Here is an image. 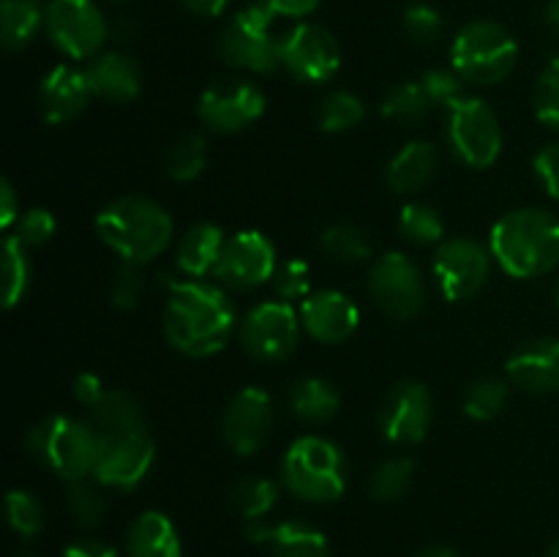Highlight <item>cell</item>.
<instances>
[{"label": "cell", "instance_id": "obj_7", "mask_svg": "<svg viewBox=\"0 0 559 557\" xmlns=\"http://www.w3.org/2000/svg\"><path fill=\"white\" fill-rule=\"evenodd\" d=\"M519 44L500 22L478 20L459 31L451 47L453 69L473 85H497L516 69Z\"/></svg>", "mask_w": 559, "mask_h": 557}, {"label": "cell", "instance_id": "obj_43", "mask_svg": "<svg viewBox=\"0 0 559 557\" xmlns=\"http://www.w3.org/2000/svg\"><path fill=\"white\" fill-rule=\"evenodd\" d=\"M273 282L282 300H306L311 295V268L304 260H287L276 268Z\"/></svg>", "mask_w": 559, "mask_h": 557}, {"label": "cell", "instance_id": "obj_10", "mask_svg": "<svg viewBox=\"0 0 559 557\" xmlns=\"http://www.w3.org/2000/svg\"><path fill=\"white\" fill-rule=\"evenodd\" d=\"M448 140H451L453 153L467 167H491L502 151V131L495 109L480 98L464 96L462 102L451 107Z\"/></svg>", "mask_w": 559, "mask_h": 557}, {"label": "cell", "instance_id": "obj_30", "mask_svg": "<svg viewBox=\"0 0 559 557\" xmlns=\"http://www.w3.org/2000/svg\"><path fill=\"white\" fill-rule=\"evenodd\" d=\"M207 164V140L202 134H183L175 140V145L167 151L164 167L173 180H194L200 178Z\"/></svg>", "mask_w": 559, "mask_h": 557}, {"label": "cell", "instance_id": "obj_22", "mask_svg": "<svg viewBox=\"0 0 559 557\" xmlns=\"http://www.w3.org/2000/svg\"><path fill=\"white\" fill-rule=\"evenodd\" d=\"M85 76L91 82L93 96L112 104H129L140 96L142 74L134 58L123 52H98L87 60Z\"/></svg>", "mask_w": 559, "mask_h": 557}, {"label": "cell", "instance_id": "obj_53", "mask_svg": "<svg viewBox=\"0 0 559 557\" xmlns=\"http://www.w3.org/2000/svg\"><path fill=\"white\" fill-rule=\"evenodd\" d=\"M418 557H459V555L453 549H448V546H435V549L420 552Z\"/></svg>", "mask_w": 559, "mask_h": 557}, {"label": "cell", "instance_id": "obj_23", "mask_svg": "<svg viewBox=\"0 0 559 557\" xmlns=\"http://www.w3.org/2000/svg\"><path fill=\"white\" fill-rule=\"evenodd\" d=\"M224 244V229L213 222H200L180 238L175 260H178L180 273L189 278H202L207 273L216 271L218 257H222Z\"/></svg>", "mask_w": 559, "mask_h": 557}, {"label": "cell", "instance_id": "obj_39", "mask_svg": "<svg viewBox=\"0 0 559 557\" xmlns=\"http://www.w3.org/2000/svg\"><path fill=\"white\" fill-rule=\"evenodd\" d=\"M5 508H9L11 528H14V533H20L22 538H33V535L41 533L44 508L36 495H31V491L25 489H11L9 497H5Z\"/></svg>", "mask_w": 559, "mask_h": 557}, {"label": "cell", "instance_id": "obj_50", "mask_svg": "<svg viewBox=\"0 0 559 557\" xmlns=\"http://www.w3.org/2000/svg\"><path fill=\"white\" fill-rule=\"evenodd\" d=\"M63 557H118V552L112 546L102 544V541H74L63 552Z\"/></svg>", "mask_w": 559, "mask_h": 557}, {"label": "cell", "instance_id": "obj_41", "mask_svg": "<svg viewBox=\"0 0 559 557\" xmlns=\"http://www.w3.org/2000/svg\"><path fill=\"white\" fill-rule=\"evenodd\" d=\"M535 112L540 123L559 129V58L546 66L535 85Z\"/></svg>", "mask_w": 559, "mask_h": 557}, {"label": "cell", "instance_id": "obj_47", "mask_svg": "<svg viewBox=\"0 0 559 557\" xmlns=\"http://www.w3.org/2000/svg\"><path fill=\"white\" fill-rule=\"evenodd\" d=\"M104 396H107V388H104L102 377L85 371V375H80L74 380V399L82 404V407L93 410Z\"/></svg>", "mask_w": 559, "mask_h": 557}, {"label": "cell", "instance_id": "obj_40", "mask_svg": "<svg viewBox=\"0 0 559 557\" xmlns=\"http://www.w3.org/2000/svg\"><path fill=\"white\" fill-rule=\"evenodd\" d=\"M420 85H424L426 96H429L431 104H442V107H448V109L467 96V93H464V80L456 69L426 71L424 80H420Z\"/></svg>", "mask_w": 559, "mask_h": 557}, {"label": "cell", "instance_id": "obj_21", "mask_svg": "<svg viewBox=\"0 0 559 557\" xmlns=\"http://www.w3.org/2000/svg\"><path fill=\"white\" fill-rule=\"evenodd\" d=\"M508 380L527 393L559 391V339H533L508 358Z\"/></svg>", "mask_w": 559, "mask_h": 557}, {"label": "cell", "instance_id": "obj_15", "mask_svg": "<svg viewBox=\"0 0 559 557\" xmlns=\"http://www.w3.org/2000/svg\"><path fill=\"white\" fill-rule=\"evenodd\" d=\"M491 257L478 240L451 238L437 246L435 276L448 300H467L486 284Z\"/></svg>", "mask_w": 559, "mask_h": 557}, {"label": "cell", "instance_id": "obj_4", "mask_svg": "<svg viewBox=\"0 0 559 557\" xmlns=\"http://www.w3.org/2000/svg\"><path fill=\"white\" fill-rule=\"evenodd\" d=\"M489 249L513 278L544 276L559 265V218L540 208L511 211L491 229Z\"/></svg>", "mask_w": 559, "mask_h": 557}, {"label": "cell", "instance_id": "obj_6", "mask_svg": "<svg viewBox=\"0 0 559 557\" xmlns=\"http://www.w3.org/2000/svg\"><path fill=\"white\" fill-rule=\"evenodd\" d=\"M284 486L309 502H333L347 486V462L338 446L325 437H300L289 446L282 464Z\"/></svg>", "mask_w": 559, "mask_h": 557}, {"label": "cell", "instance_id": "obj_9", "mask_svg": "<svg viewBox=\"0 0 559 557\" xmlns=\"http://www.w3.org/2000/svg\"><path fill=\"white\" fill-rule=\"evenodd\" d=\"M44 27L55 47L74 60L96 58L107 42V20L93 0H49Z\"/></svg>", "mask_w": 559, "mask_h": 557}, {"label": "cell", "instance_id": "obj_28", "mask_svg": "<svg viewBox=\"0 0 559 557\" xmlns=\"http://www.w3.org/2000/svg\"><path fill=\"white\" fill-rule=\"evenodd\" d=\"M267 544L276 557H328V538L304 522H284L273 528Z\"/></svg>", "mask_w": 559, "mask_h": 557}, {"label": "cell", "instance_id": "obj_20", "mask_svg": "<svg viewBox=\"0 0 559 557\" xmlns=\"http://www.w3.org/2000/svg\"><path fill=\"white\" fill-rule=\"evenodd\" d=\"M91 98L93 91L85 69H74V66H55L41 80V91H38L44 120L52 126L69 123L76 115L85 112Z\"/></svg>", "mask_w": 559, "mask_h": 557}, {"label": "cell", "instance_id": "obj_44", "mask_svg": "<svg viewBox=\"0 0 559 557\" xmlns=\"http://www.w3.org/2000/svg\"><path fill=\"white\" fill-rule=\"evenodd\" d=\"M55 229H58V224H55V216L47 208H31L16 222V238L25 246H44L52 238Z\"/></svg>", "mask_w": 559, "mask_h": 557}, {"label": "cell", "instance_id": "obj_12", "mask_svg": "<svg viewBox=\"0 0 559 557\" xmlns=\"http://www.w3.org/2000/svg\"><path fill=\"white\" fill-rule=\"evenodd\" d=\"M282 66L300 82L320 85L336 76L342 47L328 27L300 22L282 36Z\"/></svg>", "mask_w": 559, "mask_h": 557}, {"label": "cell", "instance_id": "obj_33", "mask_svg": "<svg viewBox=\"0 0 559 557\" xmlns=\"http://www.w3.org/2000/svg\"><path fill=\"white\" fill-rule=\"evenodd\" d=\"M233 500L235 511L246 519H262L278 500V486L271 478H240L233 486Z\"/></svg>", "mask_w": 559, "mask_h": 557}, {"label": "cell", "instance_id": "obj_17", "mask_svg": "<svg viewBox=\"0 0 559 557\" xmlns=\"http://www.w3.org/2000/svg\"><path fill=\"white\" fill-rule=\"evenodd\" d=\"M273 429V402L262 388L235 393L222 418V437L235 453L251 457L265 446Z\"/></svg>", "mask_w": 559, "mask_h": 557}, {"label": "cell", "instance_id": "obj_5", "mask_svg": "<svg viewBox=\"0 0 559 557\" xmlns=\"http://www.w3.org/2000/svg\"><path fill=\"white\" fill-rule=\"evenodd\" d=\"M31 457L63 481L93 475L96 464V431L85 420L69 415H49L38 420L25 437Z\"/></svg>", "mask_w": 559, "mask_h": 557}, {"label": "cell", "instance_id": "obj_38", "mask_svg": "<svg viewBox=\"0 0 559 557\" xmlns=\"http://www.w3.org/2000/svg\"><path fill=\"white\" fill-rule=\"evenodd\" d=\"M415 475V464L413 459L407 457H391L374 470L371 475V495L377 500H399L404 491L409 489Z\"/></svg>", "mask_w": 559, "mask_h": 557}, {"label": "cell", "instance_id": "obj_51", "mask_svg": "<svg viewBox=\"0 0 559 557\" xmlns=\"http://www.w3.org/2000/svg\"><path fill=\"white\" fill-rule=\"evenodd\" d=\"M229 0H180V5L191 11L197 16H218L227 9Z\"/></svg>", "mask_w": 559, "mask_h": 557}, {"label": "cell", "instance_id": "obj_46", "mask_svg": "<svg viewBox=\"0 0 559 557\" xmlns=\"http://www.w3.org/2000/svg\"><path fill=\"white\" fill-rule=\"evenodd\" d=\"M533 167H535V175H538L540 186L546 189V194L559 200V142L557 145L544 147V151L535 156Z\"/></svg>", "mask_w": 559, "mask_h": 557}, {"label": "cell", "instance_id": "obj_3", "mask_svg": "<svg viewBox=\"0 0 559 557\" xmlns=\"http://www.w3.org/2000/svg\"><path fill=\"white\" fill-rule=\"evenodd\" d=\"M96 233L126 265H145L173 244V216L147 197H118L98 213Z\"/></svg>", "mask_w": 559, "mask_h": 557}, {"label": "cell", "instance_id": "obj_52", "mask_svg": "<svg viewBox=\"0 0 559 557\" xmlns=\"http://www.w3.org/2000/svg\"><path fill=\"white\" fill-rule=\"evenodd\" d=\"M544 16H546V25H549V31L559 38V0H546Z\"/></svg>", "mask_w": 559, "mask_h": 557}, {"label": "cell", "instance_id": "obj_25", "mask_svg": "<svg viewBox=\"0 0 559 557\" xmlns=\"http://www.w3.org/2000/svg\"><path fill=\"white\" fill-rule=\"evenodd\" d=\"M126 549L129 557H180L178 530L162 511H145L129 528Z\"/></svg>", "mask_w": 559, "mask_h": 557}, {"label": "cell", "instance_id": "obj_29", "mask_svg": "<svg viewBox=\"0 0 559 557\" xmlns=\"http://www.w3.org/2000/svg\"><path fill=\"white\" fill-rule=\"evenodd\" d=\"M27 246L22 244L16 235H5L3 240V262H0V273H3V306L14 309L25 295L27 284H31V260H27Z\"/></svg>", "mask_w": 559, "mask_h": 557}, {"label": "cell", "instance_id": "obj_11", "mask_svg": "<svg viewBox=\"0 0 559 557\" xmlns=\"http://www.w3.org/2000/svg\"><path fill=\"white\" fill-rule=\"evenodd\" d=\"M300 315L287 300H267L254 306L240 322V344L246 353L265 364L289 358L298 347Z\"/></svg>", "mask_w": 559, "mask_h": 557}, {"label": "cell", "instance_id": "obj_45", "mask_svg": "<svg viewBox=\"0 0 559 557\" xmlns=\"http://www.w3.org/2000/svg\"><path fill=\"white\" fill-rule=\"evenodd\" d=\"M142 295V278L136 273V265H123L118 271V276L112 278V287H109V300H112L115 309H134L140 304Z\"/></svg>", "mask_w": 559, "mask_h": 557}, {"label": "cell", "instance_id": "obj_31", "mask_svg": "<svg viewBox=\"0 0 559 557\" xmlns=\"http://www.w3.org/2000/svg\"><path fill=\"white\" fill-rule=\"evenodd\" d=\"M366 118V107L355 93L349 91H333L322 98L320 109H317V123L328 134H338V131L355 129L360 120Z\"/></svg>", "mask_w": 559, "mask_h": 557}, {"label": "cell", "instance_id": "obj_48", "mask_svg": "<svg viewBox=\"0 0 559 557\" xmlns=\"http://www.w3.org/2000/svg\"><path fill=\"white\" fill-rule=\"evenodd\" d=\"M20 222V211H16V191L11 180H0V227L9 229L11 224Z\"/></svg>", "mask_w": 559, "mask_h": 557}, {"label": "cell", "instance_id": "obj_36", "mask_svg": "<svg viewBox=\"0 0 559 557\" xmlns=\"http://www.w3.org/2000/svg\"><path fill=\"white\" fill-rule=\"evenodd\" d=\"M66 506L69 513L82 524V528H96L107 513V500L102 495V484L80 478L69 481V495H66Z\"/></svg>", "mask_w": 559, "mask_h": 557}, {"label": "cell", "instance_id": "obj_18", "mask_svg": "<svg viewBox=\"0 0 559 557\" xmlns=\"http://www.w3.org/2000/svg\"><path fill=\"white\" fill-rule=\"evenodd\" d=\"M431 426V393L424 382L404 380L388 393L380 407V429L388 442L413 446Z\"/></svg>", "mask_w": 559, "mask_h": 557}, {"label": "cell", "instance_id": "obj_57", "mask_svg": "<svg viewBox=\"0 0 559 557\" xmlns=\"http://www.w3.org/2000/svg\"><path fill=\"white\" fill-rule=\"evenodd\" d=\"M557 304H559V284H557Z\"/></svg>", "mask_w": 559, "mask_h": 557}, {"label": "cell", "instance_id": "obj_37", "mask_svg": "<svg viewBox=\"0 0 559 557\" xmlns=\"http://www.w3.org/2000/svg\"><path fill=\"white\" fill-rule=\"evenodd\" d=\"M506 402V382L495 380V377H484V380H475L464 393V413L473 420H491L502 413Z\"/></svg>", "mask_w": 559, "mask_h": 557}, {"label": "cell", "instance_id": "obj_26", "mask_svg": "<svg viewBox=\"0 0 559 557\" xmlns=\"http://www.w3.org/2000/svg\"><path fill=\"white\" fill-rule=\"evenodd\" d=\"M289 407L306 424H325L342 407L336 386L322 377H304L289 391Z\"/></svg>", "mask_w": 559, "mask_h": 557}, {"label": "cell", "instance_id": "obj_34", "mask_svg": "<svg viewBox=\"0 0 559 557\" xmlns=\"http://www.w3.org/2000/svg\"><path fill=\"white\" fill-rule=\"evenodd\" d=\"M431 107L435 104L429 102L420 82H402V85L388 93L385 104H382V115L393 120H402V123H420L429 115Z\"/></svg>", "mask_w": 559, "mask_h": 557}, {"label": "cell", "instance_id": "obj_35", "mask_svg": "<svg viewBox=\"0 0 559 557\" xmlns=\"http://www.w3.org/2000/svg\"><path fill=\"white\" fill-rule=\"evenodd\" d=\"M320 246L325 254L338 262H360L371 254V240L355 224H336L320 235Z\"/></svg>", "mask_w": 559, "mask_h": 557}, {"label": "cell", "instance_id": "obj_42", "mask_svg": "<svg viewBox=\"0 0 559 557\" xmlns=\"http://www.w3.org/2000/svg\"><path fill=\"white\" fill-rule=\"evenodd\" d=\"M404 31L415 44H435L442 36V14L429 3L409 5L404 14Z\"/></svg>", "mask_w": 559, "mask_h": 557}, {"label": "cell", "instance_id": "obj_49", "mask_svg": "<svg viewBox=\"0 0 559 557\" xmlns=\"http://www.w3.org/2000/svg\"><path fill=\"white\" fill-rule=\"evenodd\" d=\"M276 16H306L320 5V0H265Z\"/></svg>", "mask_w": 559, "mask_h": 557}, {"label": "cell", "instance_id": "obj_8", "mask_svg": "<svg viewBox=\"0 0 559 557\" xmlns=\"http://www.w3.org/2000/svg\"><path fill=\"white\" fill-rule=\"evenodd\" d=\"M273 16L265 3H251L227 22L218 52L233 69L271 74L282 66V36L273 31Z\"/></svg>", "mask_w": 559, "mask_h": 557}, {"label": "cell", "instance_id": "obj_2", "mask_svg": "<svg viewBox=\"0 0 559 557\" xmlns=\"http://www.w3.org/2000/svg\"><path fill=\"white\" fill-rule=\"evenodd\" d=\"M235 331V306L222 287L189 278L169 287L164 336L189 358H207L227 347Z\"/></svg>", "mask_w": 559, "mask_h": 557}, {"label": "cell", "instance_id": "obj_24", "mask_svg": "<svg viewBox=\"0 0 559 557\" xmlns=\"http://www.w3.org/2000/svg\"><path fill=\"white\" fill-rule=\"evenodd\" d=\"M437 169V151L431 142L415 140L407 142L396 156L391 158L385 169V180L396 194H413L424 189Z\"/></svg>", "mask_w": 559, "mask_h": 557}, {"label": "cell", "instance_id": "obj_54", "mask_svg": "<svg viewBox=\"0 0 559 557\" xmlns=\"http://www.w3.org/2000/svg\"><path fill=\"white\" fill-rule=\"evenodd\" d=\"M546 557H559V541H557L555 546H551V549H549V555H546Z\"/></svg>", "mask_w": 559, "mask_h": 557}, {"label": "cell", "instance_id": "obj_32", "mask_svg": "<svg viewBox=\"0 0 559 557\" xmlns=\"http://www.w3.org/2000/svg\"><path fill=\"white\" fill-rule=\"evenodd\" d=\"M399 233L409 244L431 246L442 244L445 224H442V216L437 213V208L426 205V202H409V205H404L402 216H399Z\"/></svg>", "mask_w": 559, "mask_h": 557}, {"label": "cell", "instance_id": "obj_14", "mask_svg": "<svg viewBox=\"0 0 559 557\" xmlns=\"http://www.w3.org/2000/svg\"><path fill=\"white\" fill-rule=\"evenodd\" d=\"M276 246L257 229H243L227 238L213 276L233 289H254L276 276Z\"/></svg>", "mask_w": 559, "mask_h": 557}, {"label": "cell", "instance_id": "obj_56", "mask_svg": "<svg viewBox=\"0 0 559 557\" xmlns=\"http://www.w3.org/2000/svg\"><path fill=\"white\" fill-rule=\"evenodd\" d=\"M109 3H126V0H109Z\"/></svg>", "mask_w": 559, "mask_h": 557}, {"label": "cell", "instance_id": "obj_55", "mask_svg": "<svg viewBox=\"0 0 559 557\" xmlns=\"http://www.w3.org/2000/svg\"><path fill=\"white\" fill-rule=\"evenodd\" d=\"M16 557H38V555H33V552H31V549H22V552H20V555H16Z\"/></svg>", "mask_w": 559, "mask_h": 557}, {"label": "cell", "instance_id": "obj_1", "mask_svg": "<svg viewBox=\"0 0 559 557\" xmlns=\"http://www.w3.org/2000/svg\"><path fill=\"white\" fill-rule=\"evenodd\" d=\"M91 426L96 431L93 478L109 489H134L156 459L142 404L129 391H107L91 410Z\"/></svg>", "mask_w": 559, "mask_h": 557}, {"label": "cell", "instance_id": "obj_27", "mask_svg": "<svg viewBox=\"0 0 559 557\" xmlns=\"http://www.w3.org/2000/svg\"><path fill=\"white\" fill-rule=\"evenodd\" d=\"M44 16H47V9H44L41 0H3V5H0L3 47L9 52L25 49L36 38V33L41 31Z\"/></svg>", "mask_w": 559, "mask_h": 557}, {"label": "cell", "instance_id": "obj_19", "mask_svg": "<svg viewBox=\"0 0 559 557\" xmlns=\"http://www.w3.org/2000/svg\"><path fill=\"white\" fill-rule=\"evenodd\" d=\"M360 322L358 306L353 298L338 289H322L311 293L300 306V325L306 328L314 342L342 344L355 333Z\"/></svg>", "mask_w": 559, "mask_h": 557}, {"label": "cell", "instance_id": "obj_16", "mask_svg": "<svg viewBox=\"0 0 559 557\" xmlns=\"http://www.w3.org/2000/svg\"><path fill=\"white\" fill-rule=\"evenodd\" d=\"M265 112V93L249 80L213 82L200 96V118L207 129L235 134Z\"/></svg>", "mask_w": 559, "mask_h": 557}, {"label": "cell", "instance_id": "obj_13", "mask_svg": "<svg viewBox=\"0 0 559 557\" xmlns=\"http://www.w3.org/2000/svg\"><path fill=\"white\" fill-rule=\"evenodd\" d=\"M371 295L385 315L396 320H409L420 315L426 304V287L415 262L402 251L382 254L371 268Z\"/></svg>", "mask_w": 559, "mask_h": 557}]
</instances>
